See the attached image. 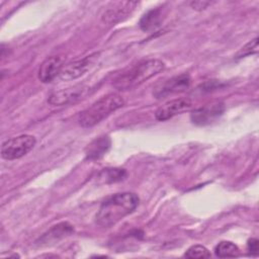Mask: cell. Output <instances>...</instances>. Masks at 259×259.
Instances as JSON below:
<instances>
[{"mask_svg":"<svg viewBox=\"0 0 259 259\" xmlns=\"http://www.w3.org/2000/svg\"><path fill=\"white\" fill-rule=\"evenodd\" d=\"M111 141L108 136H101L93 140L85 149V155L88 160H98L103 157L110 149Z\"/></svg>","mask_w":259,"mask_h":259,"instance_id":"cell-13","label":"cell"},{"mask_svg":"<svg viewBox=\"0 0 259 259\" xmlns=\"http://www.w3.org/2000/svg\"><path fill=\"white\" fill-rule=\"evenodd\" d=\"M214 254L220 258L237 257L240 255L239 247L231 241H222L214 247Z\"/></svg>","mask_w":259,"mask_h":259,"instance_id":"cell-15","label":"cell"},{"mask_svg":"<svg viewBox=\"0 0 259 259\" xmlns=\"http://www.w3.org/2000/svg\"><path fill=\"white\" fill-rule=\"evenodd\" d=\"M64 59L62 57H50L46 59L39 66L37 77L42 83H49L56 77H59L60 72L64 67Z\"/></svg>","mask_w":259,"mask_h":259,"instance_id":"cell-11","label":"cell"},{"mask_svg":"<svg viewBox=\"0 0 259 259\" xmlns=\"http://www.w3.org/2000/svg\"><path fill=\"white\" fill-rule=\"evenodd\" d=\"M89 90H90V88L88 86L76 85L73 87L55 91L49 96L48 102H49V104H51L53 106L67 105L69 103L75 102V101L83 98L89 92Z\"/></svg>","mask_w":259,"mask_h":259,"instance_id":"cell-6","label":"cell"},{"mask_svg":"<svg viewBox=\"0 0 259 259\" xmlns=\"http://www.w3.org/2000/svg\"><path fill=\"white\" fill-rule=\"evenodd\" d=\"M165 64L158 59H149L140 62L119 74L113 81V86L117 90L133 89L153 76L160 73Z\"/></svg>","mask_w":259,"mask_h":259,"instance_id":"cell-2","label":"cell"},{"mask_svg":"<svg viewBox=\"0 0 259 259\" xmlns=\"http://www.w3.org/2000/svg\"><path fill=\"white\" fill-rule=\"evenodd\" d=\"M258 248H259V241L256 238H251L247 242V249L250 254L257 255L258 254Z\"/></svg>","mask_w":259,"mask_h":259,"instance_id":"cell-19","label":"cell"},{"mask_svg":"<svg viewBox=\"0 0 259 259\" xmlns=\"http://www.w3.org/2000/svg\"><path fill=\"white\" fill-rule=\"evenodd\" d=\"M190 84V77L187 74H182L179 76L172 77L159 86L155 88L153 91V94L157 98H162L165 97L169 94L176 93V92H181L184 91L185 89L188 88Z\"/></svg>","mask_w":259,"mask_h":259,"instance_id":"cell-10","label":"cell"},{"mask_svg":"<svg viewBox=\"0 0 259 259\" xmlns=\"http://www.w3.org/2000/svg\"><path fill=\"white\" fill-rule=\"evenodd\" d=\"M184 257L186 258H209L210 253L209 251L202 245H193L189 247L186 252L184 253Z\"/></svg>","mask_w":259,"mask_h":259,"instance_id":"cell-17","label":"cell"},{"mask_svg":"<svg viewBox=\"0 0 259 259\" xmlns=\"http://www.w3.org/2000/svg\"><path fill=\"white\" fill-rule=\"evenodd\" d=\"M138 4L139 2L137 1H119L111 3V6L102 14V21L114 25L128 17Z\"/></svg>","mask_w":259,"mask_h":259,"instance_id":"cell-8","label":"cell"},{"mask_svg":"<svg viewBox=\"0 0 259 259\" xmlns=\"http://www.w3.org/2000/svg\"><path fill=\"white\" fill-rule=\"evenodd\" d=\"M210 4L209 1H192L190 2V6L194 10H203Z\"/></svg>","mask_w":259,"mask_h":259,"instance_id":"cell-20","label":"cell"},{"mask_svg":"<svg viewBox=\"0 0 259 259\" xmlns=\"http://www.w3.org/2000/svg\"><path fill=\"white\" fill-rule=\"evenodd\" d=\"M225 111L223 102H213L194 109L190 113L191 121L196 125H207L220 118Z\"/></svg>","mask_w":259,"mask_h":259,"instance_id":"cell-7","label":"cell"},{"mask_svg":"<svg viewBox=\"0 0 259 259\" xmlns=\"http://www.w3.org/2000/svg\"><path fill=\"white\" fill-rule=\"evenodd\" d=\"M36 140L31 135H20L5 141L1 146V157L5 160H15L25 156L35 146Z\"/></svg>","mask_w":259,"mask_h":259,"instance_id":"cell-4","label":"cell"},{"mask_svg":"<svg viewBox=\"0 0 259 259\" xmlns=\"http://www.w3.org/2000/svg\"><path fill=\"white\" fill-rule=\"evenodd\" d=\"M74 232V228L68 222H63L53 226L48 232H46L37 241L36 245L39 246H49L52 245L61 239L71 235Z\"/></svg>","mask_w":259,"mask_h":259,"instance_id":"cell-12","label":"cell"},{"mask_svg":"<svg viewBox=\"0 0 259 259\" xmlns=\"http://www.w3.org/2000/svg\"><path fill=\"white\" fill-rule=\"evenodd\" d=\"M139 204V197L132 192L116 193L105 199L97 213L95 222L103 228H110L132 213Z\"/></svg>","mask_w":259,"mask_h":259,"instance_id":"cell-1","label":"cell"},{"mask_svg":"<svg viewBox=\"0 0 259 259\" xmlns=\"http://www.w3.org/2000/svg\"><path fill=\"white\" fill-rule=\"evenodd\" d=\"M258 51V37H255L254 39H252L251 41H249L248 44H246L236 55L237 58H243L246 56H249L251 54L257 53Z\"/></svg>","mask_w":259,"mask_h":259,"instance_id":"cell-18","label":"cell"},{"mask_svg":"<svg viewBox=\"0 0 259 259\" xmlns=\"http://www.w3.org/2000/svg\"><path fill=\"white\" fill-rule=\"evenodd\" d=\"M191 106L192 102L189 98H176L161 105L155 112V118L159 121H164L189 110Z\"/></svg>","mask_w":259,"mask_h":259,"instance_id":"cell-9","label":"cell"},{"mask_svg":"<svg viewBox=\"0 0 259 259\" xmlns=\"http://www.w3.org/2000/svg\"><path fill=\"white\" fill-rule=\"evenodd\" d=\"M125 177H126V171L120 168L104 169L100 174V178H103L106 183L118 182L123 180Z\"/></svg>","mask_w":259,"mask_h":259,"instance_id":"cell-16","label":"cell"},{"mask_svg":"<svg viewBox=\"0 0 259 259\" xmlns=\"http://www.w3.org/2000/svg\"><path fill=\"white\" fill-rule=\"evenodd\" d=\"M123 104L124 100L119 94H107L81 111L78 116V122L82 127H92L122 107Z\"/></svg>","mask_w":259,"mask_h":259,"instance_id":"cell-3","label":"cell"},{"mask_svg":"<svg viewBox=\"0 0 259 259\" xmlns=\"http://www.w3.org/2000/svg\"><path fill=\"white\" fill-rule=\"evenodd\" d=\"M162 21V10L156 7L148 10L140 20V27L144 31H153L158 28Z\"/></svg>","mask_w":259,"mask_h":259,"instance_id":"cell-14","label":"cell"},{"mask_svg":"<svg viewBox=\"0 0 259 259\" xmlns=\"http://www.w3.org/2000/svg\"><path fill=\"white\" fill-rule=\"evenodd\" d=\"M98 54H92L84 57L83 59L76 60L72 63L64 65L59 74V79L62 81H72L83 76L96 62Z\"/></svg>","mask_w":259,"mask_h":259,"instance_id":"cell-5","label":"cell"}]
</instances>
